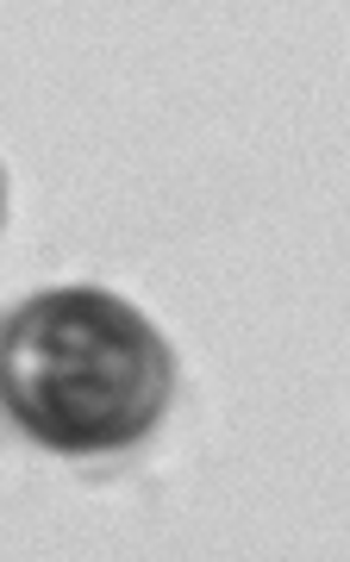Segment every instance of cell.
<instances>
[{
  "mask_svg": "<svg viewBox=\"0 0 350 562\" xmlns=\"http://www.w3.org/2000/svg\"><path fill=\"white\" fill-rule=\"evenodd\" d=\"M169 394L163 331L106 288H50L0 325V406L50 450H125L157 431Z\"/></svg>",
  "mask_w": 350,
  "mask_h": 562,
  "instance_id": "6da1fadb",
  "label": "cell"
},
{
  "mask_svg": "<svg viewBox=\"0 0 350 562\" xmlns=\"http://www.w3.org/2000/svg\"><path fill=\"white\" fill-rule=\"evenodd\" d=\"M0 220H7V181H0Z\"/></svg>",
  "mask_w": 350,
  "mask_h": 562,
  "instance_id": "7a4b0ae2",
  "label": "cell"
}]
</instances>
